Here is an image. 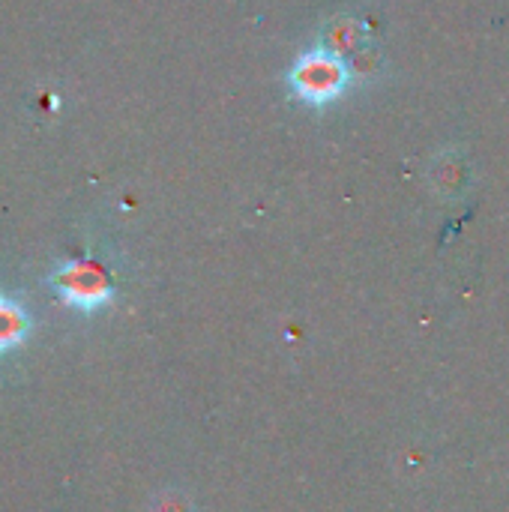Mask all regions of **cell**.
Instances as JSON below:
<instances>
[{"mask_svg": "<svg viewBox=\"0 0 509 512\" xmlns=\"http://www.w3.org/2000/svg\"><path fill=\"white\" fill-rule=\"evenodd\" d=\"M366 36H369V30H366L363 21H357V18H336V21H330L324 27V48L339 54V57H345V54L360 51Z\"/></svg>", "mask_w": 509, "mask_h": 512, "instance_id": "277c9868", "label": "cell"}, {"mask_svg": "<svg viewBox=\"0 0 509 512\" xmlns=\"http://www.w3.org/2000/svg\"><path fill=\"white\" fill-rule=\"evenodd\" d=\"M33 333V315L30 309L9 297V294H0V354H12L18 351Z\"/></svg>", "mask_w": 509, "mask_h": 512, "instance_id": "3957f363", "label": "cell"}, {"mask_svg": "<svg viewBox=\"0 0 509 512\" xmlns=\"http://www.w3.org/2000/svg\"><path fill=\"white\" fill-rule=\"evenodd\" d=\"M48 285L54 288V294L60 297L63 306L84 312V315H93L114 300V282H111L108 270L87 258L60 264L48 276Z\"/></svg>", "mask_w": 509, "mask_h": 512, "instance_id": "7a4b0ae2", "label": "cell"}, {"mask_svg": "<svg viewBox=\"0 0 509 512\" xmlns=\"http://www.w3.org/2000/svg\"><path fill=\"white\" fill-rule=\"evenodd\" d=\"M288 87L300 102L309 105H330L351 87V66L345 57L312 48L297 57V63L288 72Z\"/></svg>", "mask_w": 509, "mask_h": 512, "instance_id": "6da1fadb", "label": "cell"}]
</instances>
